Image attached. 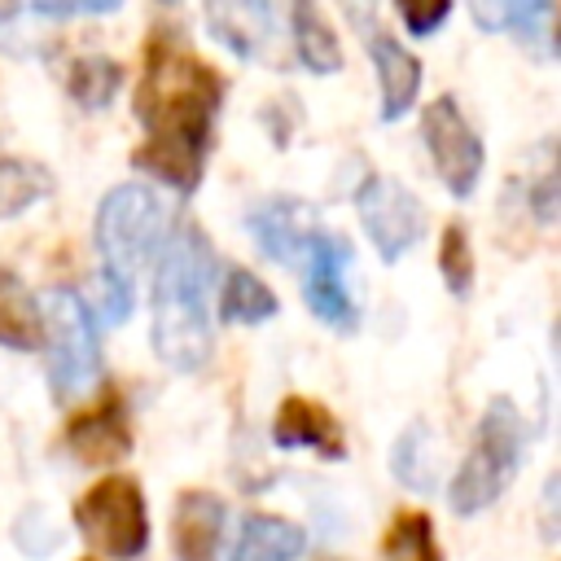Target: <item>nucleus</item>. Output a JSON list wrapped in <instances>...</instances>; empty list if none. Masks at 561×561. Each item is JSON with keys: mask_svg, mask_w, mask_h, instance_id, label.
<instances>
[{"mask_svg": "<svg viewBox=\"0 0 561 561\" xmlns=\"http://www.w3.org/2000/svg\"><path fill=\"white\" fill-rule=\"evenodd\" d=\"M224 96V79L171 31H153L136 83V118L145 140L131 149V167L193 193L210 149V123Z\"/></svg>", "mask_w": 561, "mask_h": 561, "instance_id": "f257e3e1", "label": "nucleus"}, {"mask_svg": "<svg viewBox=\"0 0 561 561\" xmlns=\"http://www.w3.org/2000/svg\"><path fill=\"white\" fill-rule=\"evenodd\" d=\"M210 237L193 219H180L153 280V351L175 373H193L210 355Z\"/></svg>", "mask_w": 561, "mask_h": 561, "instance_id": "f03ea898", "label": "nucleus"}, {"mask_svg": "<svg viewBox=\"0 0 561 561\" xmlns=\"http://www.w3.org/2000/svg\"><path fill=\"white\" fill-rule=\"evenodd\" d=\"M162 237V202L145 184H118L96 210V254H101V307L105 320H127L136 298V276L149 267Z\"/></svg>", "mask_w": 561, "mask_h": 561, "instance_id": "7ed1b4c3", "label": "nucleus"}, {"mask_svg": "<svg viewBox=\"0 0 561 561\" xmlns=\"http://www.w3.org/2000/svg\"><path fill=\"white\" fill-rule=\"evenodd\" d=\"M522 451H526V430H522V416L513 408V399H491L482 421H478V434H473V447L465 456V465L456 469V482H451V508L473 517L482 513L517 473L522 465Z\"/></svg>", "mask_w": 561, "mask_h": 561, "instance_id": "20e7f679", "label": "nucleus"}, {"mask_svg": "<svg viewBox=\"0 0 561 561\" xmlns=\"http://www.w3.org/2000/svg\"><path fill=\"white\" fill-rule=\"evenodd\" d=\"M44 346H48V381L57 399L83 394L101 373V337L88 302L75 289H44L39 294Z\"/></svg>", "mask_w": 561, "mask_h": 561, "instance_id": "39448f33", "label": "nucleus"}, {"mask_svg": "<svg viewBox=\"0 0 561 561\" xmlns=\"http://www.w3.org/2000/svg\"><path fill=\"white\" fill-rule=\"evenodd\" d=\"M75 526L105 557H136V552H145V543H149V513H145L140 482L127 478V473L96 478L79 495V504H75Z\"/></svg>", "mask_w": 561, "mask_h": 561, "instance_id": "423d86ee", "label": "nucleus"}, {"mask_svg": "<svg viewBox=\"0 0 561 561\" xmlns=\"http://www.w3.org/2000/svg\"><path fill=\"white\" fill-rule=\"evenodd\" d=\"M421 136H425V149H430L447 193L469 197L482 175V140L451 96H434L421 110Z\"/></svg>", "mask_w": 561, "mask_h": 561, "instance_id": "0eeeda50", "label": "nucleus"}, {"mask_svg": "<svg viewBox=\"0 0 561 561\" xmlns=\"http://www.w3.org/2000/svg\"><path fill=\"white\" fill-rule=\"evenodd\" d=\"M355 210H359V224L386 263H394L408 245H416V237L425 228L421 202L390 175H368L355 193Z\"/></svg>", "mask_w": 561, "mask_h": 561, "instance_id": "6e6552de", "label": "nucleus"}, {"mask_svg": "<svg viewBox=\"0 0 561 561\" xmlns=\"http://www.w3.org/2000/svg\"><path fill=\"white\" fill-rule=\"evenodd\" d=\"M346 263H351V250L329 237V232H316L298 259L302 267V298L311 307L316 320H324L329 329L337 333H351L355 329V302L346 294Z\"/></svg>", "mask_w": 561, "mask_h": 561, "instance_id": "1a4fd4ad", "label": "nucleus"}, {"mask_svg": "<svg viewBox=\"0 0 561 561\" xmlns=\"http://www.w3.org/2000/svg\"><path fill=\"white\" fill-rule=\"evenodd\" d=\"M66 451L79 460V465H92V469H105L114 460H123L131 451V421H127V403L118 390H105L96 403L70 412L66 430Z\"/></svg>", "mask_w": 561, "mask_h": 561, "instance_id": "9d476101", "label": "nucleus"}, {"mask_svg": "<svg viewBox=\"0 0 561 561\" xmlns=\"http://www.w3.org/2000/svg\"><path fill=\"white\" fill-rule=\"evenodd\" d=\"M224 535V500L215 491L188 486L175 495L171 513V548L175 561H215Z\"/></svg>", "mask_w": 561, "mask_h": 561, "instance_id": "9b49d317", "label": "nucleus"}, {"mask_svg": "<svg viewBox=\"0 0 561 561\" xmlns=\"http://www.w3.org/2000/svg\"><path fill=\"white\" fill-rule=\"evenodd\" d=\"M272 438L280 447H311V451H320L329 460H342L346 456V438H342L337 416L324 403L307 399V394L280 399V408L272 416Z\"/></svg>", "mask_w": 561, "mask_h": 561, "instance_id": "f8f14e48", "label": "nucleus"}, {"mask_svg": "<svg viewBox=\"0 0 561 561\" xmlns=\"http://www.w3.org/2000/svg\"><path fill=\"white\" fill-rule=\"evenodd\" d=\"M250 232H254V241H259V250H263L267 259H276V263H298L302 250H307V241L320 232V224H316L311 206L280 197V202H267V206H259V210L250 215Z\"/></svg>", "mask_w": 561, "mask_h": 561, "instance_id": "ddd939ff", "label": "nucleus"}, {"mask_svg": "<svg viewBox=\"0 0 561 561\" xmlns=\"http://www.w3.org/2000/svg\"><path fill=\"white\" fill-rule=\"evenodd\" d=\"M368 26V53H373V66H377V83H381V118H399L416 92H421V61L381 26L364 22Z\"/></svg>", "mask_w": 561, "mask_h": 561, "instance_id": "4468645a", "label": "nucleus"}, {"mask_svg": "<svg viewBox=\"0 0 561 561\" xmlns=\"http://www.w3.org/2000/svg\"><path fill=\"white\" fill-rule=\"evenodd\" d=\"M210 35L232 57H254L272 35V9L267 0H202Z\"/></svg>", "mask_w": 561, "mask_h": 561, "instance_id": "2eb2a0df", "label": "nucleus"}, {"mask_svg": "<svg viewBox=\"0 0 561 561\" xmlns=\"http://www.w3.org/2000/svg\"><path fill=\"white\" fill-rule=\"evenodd\" d=\"M298 552H302V530L294 522L272 513H250L232 561H298Z\"/></svg>", "mask_w": 561, "mask_h": 561, "instance_id": "dca6fc26", "label": "nucleus"}, {"mask_svg": "<svg viewBox=\"0 0 561 561\" xmlns=\"http://www.w3.org/2000/svg\"><path fill=\"white\" fill-rule=\"evenodd\" d=\"M0 346L13 351H35L44 346V320L35 298L13 272H0Z\"/></svg>", "mask_w": 561, "mask_h": 561, "instance_id": "f3484780", "label": "nucleus"}, {"mask_svg": "<svg viewBox=\"0 0 561 561\" xmlns=\"http://www.w3.org/2000/svg\"><path fill=\"white\" fill-rule=\"evenodd\" d=\"M294 44H298V57L307 70H316V75L342 70L337 35H333L329 18L316 9V0H294Z\"/></svg>", "mask_w": 561, "mask_h": 561, "instance_id": "a211bd4d", "label": "nucleus"}, {"mask_svg": "<svg viewBox=\"0 0 561 561\" xmlns=\"http://www.w3.org/2000/svg\"><path fill=\"white\" fill-rule=\"evenodd\" d=\"M381 561H443L425 508H399L381 530Z\"/></svg>", "mask_w": 561, "mask_h": 561, "instance_id": "6ab92c4d", "label": "nucleus"}, {"mask_svg": "<svg viewBox=\"0 0 561 561\" xmlns=\"http://www.w3.org/2000/svg\"><path fill=\"white\" fill-rule=\"evenodd\" d=\"M276 294L245 267H232L228 280H224V294H219V316L232 320V324H263L276 316Z\"/></svg>", "mask_w": 561, "mask_h": 561, "instance_id": "aec40b11", "label": "nucleus"}, {"mask_svg": "<svg viewBox=\"0 0 561 561\" xmlns=\"http://www.w3.org/2000/svg\"><path fill=\"white\" fill-rule=\"evenodd\" d=\"M118 66L110 61V57H79L75 66H70V96L79 101V105H88V110H101L110 96H114V88H118Z\"/></svg>", "mask_w": 561, "mask_h": 561, "instance_id": "412c9836", "label": "nucleus"}, {"mask_svg": "<svg viewBox=\"0 0 561 561\" xmlns=\"http://www.w3.org/2000/svg\"><path fill=\"white\" fill-rule=\"evenodd\" d=\"M438 272H443V280H447L451 294H469V285H473V254H469V232H465V224H456V219L443 228V241H438Z\"/></svg>", "mask_w": 561, "mask_h": 561, "instance_id": "4be33fe9", "label": "nucleus"}, {"mask_svg": "<svg viewBox=\"0 0 561 561\" xmlns=\"http://www.w3.org/2000/svg\"><path fill=\"white\" fill-rule=\"evenodd\" d=\"M48 193V180L31 162H0V215H18L26 202Z\"/></svg>", "mask_w": 561, "mask_h": 561, "instance_id": "5701e85b", "label": "nucleus"}, {"mask_svg": "<svg viewBox=\"0 0 561 561\" xmlns=\"http://www.w3.org/2000/svg\"><path fill=\"white\" fill-rule=\"evenodd\" d=\"M548 18H552V0H504V22L522 35V44L548 48Z\"/></svg>", "mask_w": 561, "mask_h": 561, "instance_id": "b1692460", "label": "nucleus"}, {"mask_svg": "<svg viewBox=\"0 0 561 561\" xmlns=\"http://www.w3.org/2000/svg\"><path fill=\"white\" fill-rule=\"evenodd\" d=\"M399 4V18L412 35H430L443 26V18L451 13V0H394Z\"/></svg>", "mask_w": 561, "mask_h": 561, "instance_id": "393cba45", "label": "nucleus"}, {"mask_svg": "<svg viewBox=\"0 0 561 561\" xmlns=\"http://www.w3.org/2000/svg\"><path fill=\"white\" fill-rule=\"evenodd\" d=\"M123 0H35V9L39 13H48V18H75V13H110V9H118Z\"/></svg>", "mask_w": 561, "mask_h": 561, "instance_id": "a878e982", "label": "nucleus"}, {"mask_svg": "<svg viewBox=\"0 0 561 561\" xmlns=\"http://www.w3.org/2000/svg\"><path fill=\"white\" fill-rule=\"evenodd\" d=\"M469 9H473V18H478V26H504V0H469Z\"/></svg>", "mask_w": 561, "mask_h": 561, "instance_id": "bb28decb", "label": "nucleus"}, {"mask_svg": "<svg viewBox=\"0 0 561 561\" xmlns=\"http://www.w3.org/2000/svg\"><path fill=\"white\" fill-rule=\"evenodd\" d=\"M18 13V0H0V22H9Z\"/></svg>", "mask_w": 561, "mask_h": 561, "instance_id": "cd10ccee", "label": "nucleus"}, {"mask_svg": "<svg viewBox=\"0 0 561 561\" xmlns=\"http://www.w3.org/2000/svg\"><path fill=\"white\" fill-rule=\"evenodd\" d=\"M320 561H337V557H320Z\"/></svg>", "mask_w": 561, "mask_h": 561, "instance_id": "c85d7f7f", "label": "nucleus"}]
</instances>
